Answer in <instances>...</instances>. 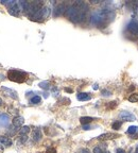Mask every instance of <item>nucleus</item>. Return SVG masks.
Listing matches in <instances>:
<instances>
[{"mask_svg":"<svg viewBox=\"0 0 138 153\" xmlns=\"http://www.w3.org/2000/svg\"><path fill=\"white\" fill-rule=\"evenodd\" d=\"M7 78L11 81L17 83H22L27 79V74L23 73V71H19V70H10L7 74Z\"/></svg>","mask_w":138,"mask_h":153,"instance_id":"nucleus-1","label":"nucleus"},{"mask_svg":"<svg viewBox=\"0 0 138 153\" xmlns=\"http://www.w3.org/2000/svg\"><path fill=\"white\" fill-rule=\"evenodd\" d=\"M119 118L122 119L124 121H135L136 120V117L134 114H132L131 112H126V111H123L119 114Z\"/></svg>","mask_w":138,"mask_h":153,"instance_id":"nucleus-2","label":"nucleus"},{"mask_svg":"<svg viewBox=\"0 0 138 153\" xmlns=\"http://www.w3.org/2000/svg\"><path fill=\"white\" fill-rule=\"evenodd\" d=\"M66 5L64 3H61V4H57L55 7H54V11H53V16L54 17H58L61 16L62 14H64L66 12Z\"/></svg>","mask_w":138,"mask_h":153,"instance_id":"nucleus-3","label":"nucleus"},{"mask_svg":"<svg viewBox=\"0 0 138 153\" xmlns=\"http://www.w3.org/2000/svg\"><path fill=\"white\" fill-rule=\"evenodd\" d=\"M20 11L21 10H20V6H19L18 2H15L13 5L10 6V9H8V13H10L11 15H13V16H18Z\"/></svg>","mask_w":138,"mask_h":153,"instance_id":"nucleus-4","label":"nucleus"},{"mask_svg":"<svg viewBox=\"0 0 138 153\" xmlns=\"http://www.w3.org/2000/svg\"><path fill=\"white\" fill-rule=\"evenodd\" d=\"M126 29L130 31L131 33H138V21L137 20H131L127 23Z\"/></svg>","mask_w":138,"mask_h":153,"instance_id":"nucleus-5","label":"nucleus"},{"mask_svg":"<svg viewBox=\"0 0 138 153\" xmlns=\"http://www.w3.org/2000/svg\"><path fill=\"white\" fill-rule=\"evenodd\" d=\"M23 122H24V119H23V117H21V116H17V117H15V118L13 119V125L16 129H19L21 125L23 124Z\"/></svg>","mask_w":138,"mask_h":153,"instance_id":"nucleus-6","label":"nucleus"},{"mask_svg":"<svg viewBox=\"0 0 138 153\" xmlns=\"http://www.w3.org/2000/svg\"><path fill=\"white\" fill-rule=\"evenodd\" d=\"M76 98H77V100H80V101H88L91 99V96L88 93H79L76 95Z\"/></svg>","mask_w":138,"mask_h":153,"instance_id":"nucleus-7","label":"nucleus"},{"mask_svg":"<svg viewBox=\"0 0 138 153\" xmlns=\"http://www.w3.org/2000/svg\"><path fill=\"white\" fill-rule=\"evenodd\" d=\"M0 145L10 147V146H12V140H10L6 136H0Z\"/></svg>","mask_w":138,"mask_h":153,"instance_id":"nucleus-8","label":"nucleus"},{"mask_svg":"<svg viewBox=\"0 0 138 153\" xmlns=\"http://www.w3.org/2000/svg\"><path fill=\"white\" fill-rule=\"evenodd\" d=\"M32 137H33V140L34 141L40 140V138H41V132H40V130L39 129H35V130H34L33 133H32Z\"/></svg>","mask_w":138,"mask_h":153,"instance_id":"nucleus-9","label":"nucleus"},{"mask_svg":"<svg viewBox=\"0 0 138 153\" xmlns=\"http://www.w3.org/2000/svg\"><path fill=\"white\" fill-rule=\"evenodd\" d=\"M117 137V135L115 134H111V133H106V134H102L98 137L99 139H109V138H114Z\"/></svg>","mask_w":138,"mask_h":153,"instance_id":"nucleus-10","label":"nucleus"},{"mask_svg":"<svg viewBox=\"0 0 138 153\" xmlns=\"http://www.w3.org/2000/svg\"><path fill=\"white\" fill-rule=\"evenodd\" d=\"M2 91L6 92L8 96H10V97H13L14 99H16V98H17V94H16V92L12 91V89H10V88H6V87H2Z\"/></svg>","mask_w":138,"mask_h":153,"instance_id":"nucleus-11","label":"nucleus"},{"mask_svg":"<svg viewBox=\"0 0 138 153\" xmlns=\"http://www.w3.org/2000/svg\"><path fill=\"white\" fill-rule=\"evenodd\" d=\"M93 120V118H91V117H87V116H85V117H81L80 118V121L82 124H88L89 122H91Z\"/></svg>","mask_w":138,"mask_h":153,"instance_id":"nucleus-12","label":"nucleus"},{"mask_svg":"<svg viewBox=\"0 0 138 153\" xmlns=\"http://www.w3.org/2000/svg\"><path fill=\"white\" fill-rule=\"evenodd\" d=\"M30 132V128L29 127H22L19 129V135L23 136V135H27Z\"/></svg>","mask_w":138,"mask_h":153,"instance_id":"nucleus-13","label":"nucleus"},{"mask_svg":"<svg viewBox=\"0 0 138 153\" xmlns=\"http://www.w3.org/2000/svg\"><path fill=\"white\" fill-rule=\"evenodd\" d=\"M137 132H138V125H131V127L127 129L128 134H135Z\"/></svg>","mask_w":138,"mask_h":153,"instance_id":"nucleus-14","label":"nucleus"},{"mask_svg":"<svg viewBox=\"0 0 138 153\" xmlns=\"http://www.w3.org/2000/svg\"><path fill=\"white\" fill-rule=\"evenodd\" d=\"M8 120V115L7 114H0V122L5 124Z\"/></svg>","mask_w":138,"mask_h":153,"instance_id":"nucleus-15","label":"nucleus"},{"mask_svg":"<svg viewBox=\"0 0 138 153\" xmlns=\"http://www.w3.org/2000/svg\"><path fill=\"white\" fill-rule=\"evenodd\" d=\"M40 101H41V99L39 96H34L31 99V103H33V104H38V103H40Z\"/></svg>","mask_w":138,"mask_h":153,"instance_id":"nucleus-16","label":"nucleus"},{"mask_svg":"<svg viewBox=\"0 0 138 153\" xmlns=\"http://www.w3.org/2000/svg\"><path fill=\"white\" fill-rule=\"evenodd\" d=\"M39 87H41L42 89H49L50 88V84H49V82H47V81H44V82L39 83Z\"/></svg>","mask_w":138,"mask_h":153,"instance_id":"nucleus-17","label":"nucleus"},{"mask_svg":"<svg viewBox=\"0 0 138 153\" xmlns=\"http://www.w3.org/2000/svg\"><path fill=\"white\" fill-rule=\"evenodd\" d=\"M128 101L131 102H137L138 101V94H132L128 97Z\"/></svg>","mask_w":138,"mask_h":153,"instance_id":"nucleus-18","label":"nucleus"},{"mask_svg":"<svg viewBox=\"0 0 138 153\" xmlns=\"http://www.w3.org/2000/svg\"><path fill=\"white\" fill-rule=\"evenodd\" d=\"M121 125H122V122L118 121V122H114L113 125H111V128H113L114 130H119L120 128H121Z\"/></svg>","mask_w":138,"mask_h":153,"instance_id":"nucleus-19","label":"nucleus"},{"mask_svg":"<svg viewBox=\"0 0 138 153\" xmlns=\"http://www.w3.org/2000/svg\"><path fill=\"white\" fill-rule=\"evenodd\" d=\"M93 153H103L102 152V150L100 149V147H96L93 149Z\"/></svg>","mask_w":138,"mask_h":153,"instance_id":"nucleus-20","label":"nucleus"},{"mask_svg":"<svg viewBox=\"0 0 138 153\" xmlns=\"http://www.w3.org/2000/svg\"><path fill=\"white\" fill-rule=\"evenodd\" d=\"M27 138H28V137H27V135H23V136H21V138L19 139V141L22 143V142H24L25 140H27Z\"/></svg>","mask_w":138,"mask_h":153,"instance_id":"nucleus-21","label":"nucleus"},{"mask_svg":"<svg viewBox=\"0 0 138 153\" xmlns=\"http://www.w3.org/2000/svg\"><path fill=\"white\" fill-rule=\"evenodd\" d=\"M90 125L89 124H83V130H90Z\"/></svg>","mask_w":138,"mask_h":153,"instance_id":"nucleus-22","label":"nucleus"},{"mask_svg":"<svg viewBox=\"0 0 138 153\" xmlns=\"http://www.w3.org/2000/svg\"><path fill=\"white\" fill-rule=\"evenodd\" d=\"M102 94H103V96H109V95H110V93L107 92V91H103Z\"/></svg>","mask_w":138,"mask_h":153,"instance_id":"nucleus-23","label":"nucleus"},{"mask_svg":"<svg viewBox=\"0 0 138 153\" xmlns=\"http://www.w3.org/2000/svg\"><path fill=\"white\" fill-rule=\"evenodd\" d=\"M116 153H125L122 149H117V151H116Z\"/></svg>","mask_w":138,"mask_h":153,"instance_id":"nucleus-24","label":"nucleus"},{"mask_svg":"<svg viewBox=\"0 0 138 153\" xmlns=\"http://www.w3.org/2000/svg\"><path fill=\"white\" fill-rule=\"evenodd\" d=\"M93 89H94V91H97V89L99 88V86H98V84H93V87H92Z\"/></svg>","mask_w":138,"mask_h":153,"instance_id":"nucleus-25","label":"nucleus"},{"mask_svg":"<svg viewBox=\"0 0 138 153\" xmlns=\"http://www.w3.org/2000/svg\"><path fill=\"white\" fill-rule=\"evenodd\" d=\"M65 91L68 93H72V89H70V88H65Z\"/></svg>","mask_w":138,"mask_h":153,"instance_id":"nucleus-26","label":"nucleus"},{"mask_svg":"<svg viewBox=\"0 0 138 153\" xmlns=\"http://www.w3.org/2000/svg\"><path fill=\"white\" fill-rule=\"evenodd\" d=\"M44 97H45V98H48V94H47V93H45V94H44Z\"/></svg>","mask_w":138,"mask_h":153,"instance_id":"nucleus-27","label":"nucleus"},{"mask_svg":"<svg viewBox=\"0 0 138 153\" xmlns=\"http://www.w3.org/2000/svg\"><path fill=\"white\" fill-rule=\"evenodd\" d=\"M135 153H138V146L136 147V150H135Z\"/></svg>","mask_w":138,"mask_h":153,"instance_id":"nucleus-28","label":"nucleus"},{"mask_svg":"<svg viewBox=\"0 0 138 153\" xmlns=\"http://www.w3.org/2000/svg\"><path fill=\"white\" fill-rule=\"evenodd\" d=\"M1 104H2V99L0 98V106H1Z\"/></svg>","mask_w":138,"mask_h":153,"instance_id":"nucleus-29","label":"nucleus"},{"mask_svg":"<svg viewBox=\"0 0 138 153\" xmlns=\"http://www.w3.org/2000/svg\"><path fill=\"white\" fill-rule=\"evenodd\" d=\"M103 153H109V152H108V151H106V152H103Z\"/></svg>","mask_w":138,"mask_h":153,"instance_id":"nucleus-30","label":"nucleus"}]
</instances>
